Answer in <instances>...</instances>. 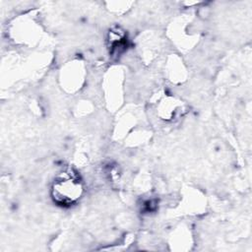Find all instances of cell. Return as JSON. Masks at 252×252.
Segmentation results:
<instances>
[{
    "label": "cell",
    "mask_w": 252,
    "mask_h": 252,
    "mask_svg": "<svg viewBox=\"0 0 252 252\" xmlns=\"http://www.w3.org/2000/svg\"><path fill=\"white\" fill-rule=\"evenodd\" d=\"M83 191L84 187L79 175L72 169H66L55 178L51 194L54 202L62 206H69L81 198Z\"/></svg>",
    "instance_id": "cell-1"
}]
</instances>
